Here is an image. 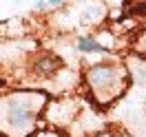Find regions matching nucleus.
Masks as SVG:
<instances>
[{
    "instance_id": "obj_3",
    "label": "nucleus",
    "mask_w": 146,
    "mask_h": 137,
    "mask_svg": "<svg viewBox=\"0 0 146 137\" xmlns=\"http://www.w3.org/2000/svg\"><path fill=\"white\" fill-rule=\"evenodd\" d=\"M78 49H80V51H86V53H104V51H106V49H104L98 40H93V38H80Z\"/></svg>"
},
{
    "instance_id": "obj_2",
    "label": "nucleus",
    "mask_w": 146,
    "mask_h": 137,
    "mask_svg": "<svg viewBox=\"0 0 146 137\" xmlns=\"http://www.w3.org/2000/svg\"><path fill=\"white\" fill-rule=\"evenodd\" d=\"M84 77L91 89V95L100 106L115 102L128 84V73L117 64H95L86 71Z\"/></svg>"
},
{
    "instance_id": "obj_6",
    "label": "nucleus",
    "mask_w": 146,
    "mask_h": 137,
    "mask_svg": "<svg viewBox=\"0 0 146 137\" xmlns=\"http://www.w3.org/2000/svg\"><path fill=\"white\" fill-rule=\"evenodd\" d=\"M31 137H62V133H58L55 128H44V130H40V133H33Z\"/></svg>"
},
{
    "instance_id": "obj_7",
    "label": "nucleus",
    "mask_w": 146,
    "mask_h": 137,
    "mask_svg": "<svg viewBox=\"0 0 146 137\" xmlns=\"http://www.w3.org/2000/svg\"><path fill=\"white\" fill-rule=\"evenodd\" d=\"M93 137H115V135L109 133V130H102V133H98V135H93Z\"/></svg>"
},
{
    "instance_id": "obj_4",
    "label": "nucleus",
    "mask_w": 146,
    "mask_h": 137,
    "mask_svg": "<svg viewBox=\"0 0 146 137\" xmlns=\"http://www.w3.org/2000/svg\"><path fill=\"white\" fill-rule=\"evenodd\" d=\"M60 66V60H55L51 55H46V58H40L36 64V71L38 73H53L55 69Z\"/></svg>"
},
{
    "instance_id": "obj_1",
    "label": "nucleus",
    "mask_w": 146,
    "mask_h": 137,
    "mask_svg": "<svg viewBox=\"0 0 146 137\" xmlns=\"http://www.w3.org/2000/svg\"><path fill=\"white\" fill-rule=\"evenodd\" d=\"M46 106L40 91H16L2 97V130L7 137H31L36 122Z\"/></svg>"
},
{
    "instance_id": "obj_5",
    "label": "nucleus",
    "mask_w": 146,
    "mask_h": 137,
    "mask_svg": "<svg viewBox=\"0 0 146 137\" xmlns=\"http://www.w3.org/2000/svg\"><path fill=\"white\" fill-rule=\"evenodd\" d=\"M133 49H135L139 55H146V33L137 36V40L133 42Z\"/></svg>"
}]
</instances>
